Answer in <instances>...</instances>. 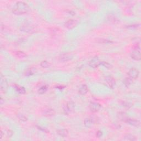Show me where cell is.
Instances as JSON below:
<instances>
[{
	"label": "cell",
	"instance_id": "obj_1",
	"mask_svg": "<svg viewBox=\"0 0 141 141\" xmlns=\"http://www.w3.org/2000/svg\"><path fill=\"white\" fill-rule=\"evenodd\" d=\"M30 11V8L28 5L24 2H17L13 7L12 12L14 14L21 16L26 14Z\"/></svg>",
	"mask_w": 141,
	"mask_h": 141
},
{
	"label": "cell",
	"instance_id": "obj_2",
	"mask_svg": "<svg viewBox=\"0 0 141 141\" xmlns=\"http://www.w3.org/2000/svg\"><path fill=\"white\" fill-rule=\"evenodd\" d=\"M131 57L132 59L136 61H140L141 59V50H140V45L137 44L135 46L133 51L131 54Z\"/></svg>",
	"mask_w": 141,
	"mask_h": 141
},
{
	"label": "cell",
	"instance_id": "obj_3",
	"mask_svg": "<svg viewBox=\"0 0 141 141\" xmlns=\"http://www.w3.org/2000/svg\"><path fill=\"white\" fill-rule=\"evenodd\" d=\"M74 107H75L74 103L73 101H68L64 107V113L66 115H68L74 110Z\"/></svg>",
	"mask_w": 141,
	"mask_h": 141
},
{
	"label": "cell",
	"instance_id": "obj_4",
	"mask_svg": "<svg viewBox=\"0 0 141 141\" xmlns=\"http://www.w3.org/2000/svg\"><path fill=\"white\" fill-rule=\"evenodd\" d=\"M8 82L6 79L1 76V82H0V89L3 93H6L8 89Z\"/></svg>",
	"mask_w": 141,
	"mask_h": 141
},
{
	"label": "cell",
	"instance_id": "obj_5",
	"mask_svg": "<svg viewBox=\"0 0 141 141\" xmlns=\"http://www.w3.org/2000/svg\"><path fill=\"white\" fill-rule=\"evenodd\" d=\"M100 63L101 61L98 57H94L89 61L88 64L90 67L95 68H97L98 67H99V66L100 65Z\"/></svg>",
	"mask_w": 141,
	"mask_h": 141
},
{
	"label": "cell",
	"instance_id": "obj_6",
	"mask_svg": "<svg viewBox=\"0 0 141 141\" xmlns=\"http://www.w3.org/2000/svg\"><path fill=\"white\" fill-rule=\"evenodd\" d=\"M64 26L68 29H73L77 26V21L74 19H69L66 21Z\"/></svg>",
	"mask_w": 141,
	"mask_h": 141
},
{
	"label": "cell",
	"instance_id": "obj_7",
	"mask_svg": "<svg viewBox=\"0 0 141 141\" xmlns=\"http://www.w3.org/2000/svg\"><path fill=\"white\" fill-rule=\"evenodd\" d=\"M139 71L137 69L135 68H132L129 70L128 72V77L132 79H136L139 76Z\"/></svg>",
	"mask_w": 141,
	"mask_h": 141
},
{
	"label": "cell",
	"instance_id": "obj_8",
	"mask_svg": "<svg viewBox=\"0 0 141 141\" xmlns=\"http://www.w3.org/2000/svg\"><path fill=\"white\" fill-rule=\"evenodd\" d=\"M101 107H102V106L98 103L91 102L89 104V109H90L91 111L93 112H98L101 109Z\"/></svg>",
	"mask_w": 141,
	"mask_h": 141
},
{
	"label": "cell",
	"instance_id": "obj_9",
	"mask_svg": "<svg viewBox=\"0 0 141 141\" xmlns=\"http://www.w3.org/2000/svg\"><path fill=\"white\" fill-rule=\"evenodd\" d=\"M34 26L29 24H24L22 25L20 28L21 30L25 33H31V31L34 30Z\"/></svg>",
	"mask_w": 141,
	"mask_h": 141
},
{
	"label": "cell",
	"instance_id": "obj_10",
	"mask_svg": "<svg viewBox=\"0 0 141 141\" xmlns=\"http://www.w3.org/2000/svg\"><path fill=\"white\" fill-rule=\"evenodd\" d=\"M55 111L50 107H46L43 110V115L46 117H51L55 115Z\"/></svg>",
	"mask_w": 141,
	"mask_h": 141
},
{
	"label": "cell",
	"instance_id": "obj_11",
	"mask_svg": "<svg viewBox=\"0 0 141 141\" xmlns=\"http://www.w3.org/2000/svg\"><path fill=\"white\" fill-rule=\"evenodd\" d=\"M126 122L128 125L131 126H132L135 127H139L140 126L141 122L139 120H136V119H130V118H127V119L126 120Z\"/></svg>",
	"mask_w": 141,
	"mask_h": 141
},
{
	"label": "cell",
	"instance_id": "obj_12",
	"mask_svg": "<svg viewBox=\"0 0 141 141\" xmlns=\"http://www.w3.org/2000/svg\"><path fill=\"white\" fill-rule=\"evenodd\" d=\"M105 81L107 84V85H108L109 87H110L111 88H114V87L115 86V80L112 76H107V77L105 78Z\"/></svg>",
	"mask_w": 141,
	"mask_h": 141
},
{
	"label": "cell",
	"instance_id": "obj_13",
	"mask_svg": "<svg viewBox=\"0 0 141 141\" xmlns=\"http://www.w3.org/2000/svg\"><path fill=\"white\" fill-rule=\"evenodd\" d=\"M73 59V56L69 54H63L59 56V61L61 62H67Z\"/></svg>",
	"mask_w": 141,
	"mask_h": 141
},
{
	"label": "cell",
	"instance_id": "obj_14",
	"mask_svg": "<svg viewBox=\"0 0 141 141\" xmlns=\"http://www.w3.org/2000/svg\"><path fill=\"white\" fill-rule=\"evenodd\" d=\"M88 91V88L87 85L85 84H83L79 87L78 92L81 95H84L87 93Z\"/></svg>",
	"mask_w": 141,
	"mask_h": 141
},
{
	"label": "cell",
	"instance_id": "obj_15",
	"mask_svg": "<svg viewBox=\"0 0 141 141\" xmlns=\"http://www.w3.org/2000/svg\"><path fill=\"white\" fill-rule=\"evenodd\" d=\"M57 133L60 136L66 137L68 136V131L66 129H60L57 131Z\"/></svg>",
	"mask_w": 141,
	"mask_h": 141
},
{
	"label": "cell",
	"instance_id": "obj_16",
	"mask_svg": "<svg viewBox=\"0 0 141 141\" xmlns=\"http://www.w3.org/2000/svg\"><path fill=\"white\" fill-rule=\"evenodd\" d=\"M13 54L15 56H16V57L18 58H19V59H24V58L26 57V53L21 51H14V52H13Z\"/></svg>",
	"mask_w": 141,
	"mask_h": 141
},
{
	"label": "cell",
	"instance_id": "obj_17",
	"mask_svg": "<svg viewBox=\"0 0 141 141\" xmlns=\"http://www.w3.org/2000/svg\"><path fill=\"white\" fill-rule=\"evenodd\" d=\"M35 72H36V69L33 67H31V68H28L27 70H26V72H25V74H26V76H30L33 75V74H34Z\"/></svg>",
	"mask_w": 141,
	"mask_h": 141
},
{
	"label": "cell",
	"instance_id": "obj_18",
	"mask_svg": "<svg viewBox=\"0 0 141 141\" xmlns=\"http://www.w3.org/2000/svg\"><path fill=\"white\" fill-rule=\"evenodd\" d=\"M93 123L92 120L90 117L89 118H86L84 121V125L86 127H88V128H89L93 125Z\"/></svg>",
	"mask_w": 141,
	"mask_h": 141
},
{
	"label": "cell",
	"instance_id": "obj_19",
	"mask_svg": "<svg viewBox=\"0 0 141 141\" xmlns=\"http://www.w3.org/2000/svg\"><path fill=\"white\" fill-rule=\"evenodd\" d=\"M121 105L125 109H129L132 107L133 104L131 103L127 102V101H122L121 102Z\"/></svg>",
	"mask_w": 141,
	"mask_h": 141
},
{
	"label": "cell",
	"instance_id": "obj_20",
	"mask_svg": "<svg viewBox=\"0 0 141 141\" xmlns=\"http://www.w3.org/2000/svg\"><path fill=\"white\" fill-rule=\"evenodd\" d=\"M124 139L127 141H135L137 140L136 137L135 136L131 135V134H127L124 136Z\"/></svg>",
	"mask_w": 141,
	"mask_h": 141
},
{
	"label": "cell",
	"instance_id": "obj_21",
	"mask_svg": "<svg viewBox=\"0 0 141 141\" xmlns=\"http://www.w3.org/2000/svg\"><path fill=\"white\" fill-rule=\"evenodd\" d=\"M133 83V79H132L131 78H130V77H127L125 79V80L124 81V85H125L126 87H128L129 86H130Z\"/></svg>",
	"mask_w": 141,
	"mask_h": 141
},
{
	"label": "cell",
	"instance_id": "obj_22",
	"mask_svg": "<svg viewBox=\"0 0 141 141\" xmlns=\"http://www.w3.org/2000/svg\"><path fill=\"white\" fill-rule=\"evenodd\" d=\"M107 19H108V21L112 24H115L116 22L118 21V19L116 17H115V16H112V15H110L108 17H107Z\"/></svg>",
	"mask_w": 141,
	"mask_h": 141
},
{
	"label": "cell",
	"instance_id": "obj_23",
	"mask_svg": "<svg viewBox=\"0 0 141 141\" xmlns=\"http://www.w3.org/2000/svg\"><path fill=\"white\" fill-rule=\"evenodd\" d=\"M118 116H119V118L121 120L124 121L125 122L126 121V120H127V118H128V117H127L126 115V114L123 112H120V113L119 114Z\"/></svg>",
	"mask_w": 141,
	"mask_h": 141
},
{
	"label": "cell",
	"instance_id": "obj_24",
	"mask_svg": "<svg viewBox=\"0 0 141 141\" xmlns=\"http://www.w3.org/2000/svg\"><path fill=\"white\" fill-rule=\"evenodd\" d=\"M40 66L41 67L44 68H47L50 67L51 64L47 61H43L40 63Z\"/></svg>",
	"mask_w": 141,
	"mask_h": 141
},
{
	"label": "cell",
	"instance_id": "obj_25",
	"mask_svg": "<svg viewBox=\"0 0 141 141\" xmlns=\"http://www.w3.org/2000/svg\"><path fill=\"white\" fill-rule=\"evenodd\" d=\"M16 89L17 92L19 93V94H24L25 93H26V89L24 88V87H21V86H18V85H17L16 87Z\"/></svg>",
	"mask_w": 141,
	"mask_h": 141
},
{
	"label": "cell",
	"instance_id": "obj_26",
	"mask_svg": "<svg viewBox=\"0 0 141 141\" xmlns=\"http://www.w3.org/2000/svg\"><path fill=\"white\" fill-rule=\"evenodd\" d=\"M47 87L46 85H43L42 87L40 88L39 90H38V93L40 94H44V93L47 92Z\"/></svg>",
	"mask_w": 141,
	"mask_h": 141
},
{
	"label": "cell",
	"instance_id": "obj_27",
	"mask_svg": "<svg viewBox=\"0 0 141 141\" xmlns=\"http://www.w3.org/2000/svg\"><path fill=\"white\" fill-rule=\"evenodd\" d=\"M100 65H102L103 66H104V67H105L106 68H107V69H111V68H112V67L111 64H110L108 62H105V61H101Z\"/></svg>",
	"mask_w": 141,
	"mask_h": 141
},
{
	"label": "cell",
	"instance_id": "obj_28",
	"mask_svg": "<svg viewBox=\"0 0 141 141\" xmlns=\"http://www.w3.org/2000/svg\"><path fill=\"white\" fill-rule=\"evenodd\" d=\"M17 117L20 120L23 122H26L28 120L27 117H26L25 115H23V114H17Z\"/></svg>",
	"mask_w": 141,
	"mask_h": 141
},
{
	"label": "cell",
	"instance_id": "obj_29",
	"mask_svg": "<svg viewBox=\"0 0 141 141\" xmlns=\"http://www.w3.org/2000/svg\"><path fill=\"white\" fill-rule=\"evenodd\" d=\"M97 41L98 43H100V44H110V43H112V41L109 40L104 39H97Z\"/></svg>",
	"mask_w": 141,
	"mask_h": 141
},
{
	"label": "cell",
	"instance_id": "obj_30",
	"mask_svg": "<svg viewBox=\"0 0 141 141\" xmlns=\"http://www.w3.org/2000/svg\"><path fill=\"white\" fill-rule=\"evenodd\" d=\"M90 118L91 119V120H92L93 124L98 123L99 119H98V117L96 116H91Z\"/></svg>",
	"mask_w": 141,
	"mask_h": 141
},
{
	"label": "cell",
	"instance_id": "obj_31",
	"mask_svg": "<svg viewBox=\"0 0 141 141\" xmlns=\"http://www.w3.org/2000/svg\"><path fill=\"white\" fill-rule=\"evenodd\" d=\"M140 24H135V25H131V26H127V28H130V29H137V28L139 27Z\"/></svg>",
	"mask_w": 141,
	"mask_h": 141
},
{
	"label": "cell",
	"instance_id": "obj_32",
	"mask_svg": "<svg viewBox=\"0 0 141 141\" xmlns=\"http://www.w3.org/2000/svg\"><path fill=\"white\" fill-rule=\"evenodd\" d=\"M96 135H97V137H98V138H100V137H101L102 136L103 132L101 131H98L97 132V134H96Z\"/></svg>",
	"mask_w": 141,
	"mask_h": 141
},
{
	"label": "cell",
	"instance_id": "obj_33",
	"mask_svg": "<svg viewBox=\"0 0 141 141\" xmlns=\"http://www.w3.org/2000/svg\"><path fill=\"white\" fill-rule=\"evenodd\" d=\"M13 135V132L11 130H7V135L8 137H11Z\"/></svg>",
	"mask_w": 141,
	"mask_h": 141
},
{
	"label": "cell",
	"instance_id": "obj_34",
	"mask_svg": "<svg viewBox=\"0 0 141 141\" xmlns=\"http://www.w3.org/2000/svg\"><path fill=\"white\" fill-rule=\"evenodd\" d=\"M1 136H0V139H2L3 138V136H4V134H3V131H1Z\"/></svg>",
	"mask_w": 141,
	"mask_h": 141
}]
</instances>
